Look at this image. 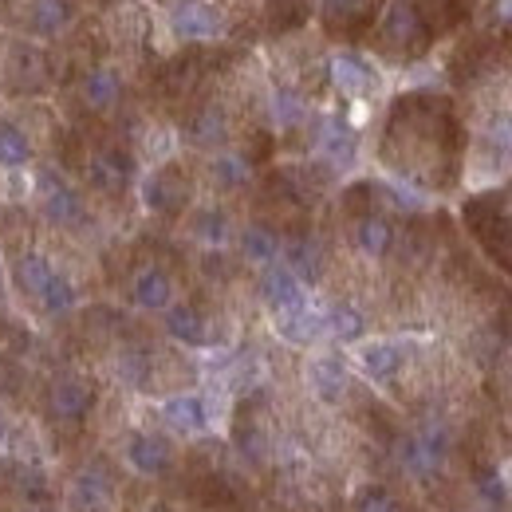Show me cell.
I'll return each instance as SVG.
<instances>
[{
  "label": "cell",
  "mask_w": 512,
  "mask_h": 512,
  "mask_svg": "<svg viewBox=\"0 0 512 512\" xmlns=\"http://www.w3.org/2000/svg\"><path fill=\"white\" fill-rule=\"evenodd\" d=\"M465 130L457 107L438 91H410L394 99L383 130V166L414 190L446 193L461 178Z\"/></svg>",
  "instance_id": "obj_1"
},
{
  "label": "cell",
  "mask_w": 512,
  "mask_h": 512,
  "mask_svg": "<svg viewBox=\"0 0 512 512\" xmlns=\"http://www.w3.org/2000/svg\"><path fill=\"white\" fill-rule=\"evenodd\" d=\"M383 36L394 52H402V56H422V52L430 48V40H434V28H430L426 12H418L410 0H394L383 20Z\"/></svg>",
  "instance_id": "obj_2"
},
{
  "label": "cell",
  "mask_w": 512,
  "mask_h": 512,
  "mask_svg": "<svg viewBox=\"0 0 512 512\" xmlns=\"http://www.w3.org/2000/svg\"><path fill=\"white\" fill-rule=\"evenodd\" d=\"M142 193H146V205H150L154 213L178 217V213H186V205H190L193 182L182 166H162V170H154V174L146 178Z\"/></svg>",
  "instance_id": "obj_3"
},
{
  "label": "cell",
  "mask_w": 512,
  "mask_h": 512,
  "mask_svg": "<svg viewBox=\"0 0 512 512\" xmlns=\"http://www.w3.org/2000/svg\"><path fill=\"white\" fill-rule=\"evenodd\" d=\"M130 296H134V304L146 308V312H170V308H174V296H178V292H174V276H170V268L158 264V260L142 264V268L134 272Z\"/></svg>",
  "instance_id": "obj_4"
},
{
  "label": "cell",
  "mask_w": 512,
  "mask_h": 512,
  "mask_svg": "<svg viewBox=\"0 0 512 512\" xmlns=\"http://www.w3.org/2000/svg\"><path fill=\"white\" fill-rule=\"evenodd\" d=\"M217 28H221V12L201 0H186L174 12V32L186 40H209V36H217Z\"/></svg>",
  "instance_id": "obj_5"
},
{
  "label": "cell",
  "mask_w": 512,
  "mask_h": 512,
  "mask_svg": "<svg viewBox=\"0 0 512 512\" xmlns=\"http://www.w3.org/2000/svg\"><path fill=\"white\" fill-rule=\"evenodd\" d=\"M331 71H335V83H339L347 95H367V91H371V71H367L363 60L339 56V60L331 64Z\"/></svg>",
  "instance_id": "obj_6"
},
{
  "label": "cell",
  "mask_w": 512,
  "mask_h": 512,
  "mask_svg": "<svg viewBox=\"0 0 512 512\" xmlns=\"http://www.w3.org/2000/svg\"><path fill=\"white\" fill-rule=\"evenodd\" d=\"M359 8H363V0H323V12H327V20H331V24L359 16Z\"/></svg>",
  "instance_id": "obj_7"
},
{
  "label": "cell",
  "mask_w": 512,
  "mask_h": 512,
  "mask_svg": "<svg viewBox=\"0 0 512 512\" xmlns=\"http://www.w3.org/2000/svg\"><path fill=\"white\" fill-rule=\"evenodd\" d=\"M505 367H509V383H512V339H509V347H505Z\"/></svg>",
  "instance_id": "obj_8"
}]
</instances>
